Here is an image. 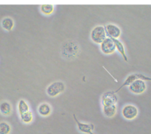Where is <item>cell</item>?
<instances>
[{
  "instance_id": "cell-1",
  "label": "cell",
  "mask_w": 151,
  "mask_h": 134,
  "mask_svg": "<svg viewBox=\"0 0 151 134\" xmlns=\"http://www.w3.org/2000/svg\"><path fill=\"white\" fill-rule=\"evenodd\" d=\"M80 48L76 41L68 40L64 42L61 47V55L67 60H73L77 58Z\"/></svg>"
},
{
  "instance_id": "cell-2",
  "label": "cell",
  "mask_w": 151,
  "mask_h": 134,
  "mask_svg": "<svg viewBox=\"0 0 151 134\" xmlns=\"http://www.w3.org/2000/svg\"><path fill=\"white\" fill-rule=\"evenodd\" d=\"M66 86L63 81H56L50 83L46 89V94L50 97H56L65 91Z\"/></svg>"
},
{
  "instance_id": "cell-3",
  "label": "cell",
  "mask_w": 151,
  "mask_h": 134,
  "mask_svg": "<svg viewBox=\"0 0 151 134\" xmlns=\"http://www.w3.org/2000/svg\"><path fill=\"white\" fill-rule=\"evenodd\" d=\"M105 27L102 25H97L92 29L91 32V39L94 43L101 44V42L107 38Z\"/></svg>"
},
{
  "instance_id": "cell-4",
  "label": "cell",
  "mask_w": 151,
  "mask_h": 134,
  "mask_svg": "<svg viewBox=\"0 0 151 134\" xmlns=\"http://www.w3.org/2000/svg\"><path fill=\"white\" fill-rule=\"evenodd\" d=\"M101 102L102 107H114L116 106L118 102V97L113 91H108L104 93L101 97Z\"/></svg>"
},
{
  "instance_id": "cell-5",
  "label": "cell",
  "mask_w": 151,
  "mask_h": 134,
  "mask_svg": "<svg viewBox=\"0 0 151 134\" xmlns=\"http://www.w3.org/2000/svg\"><path fill=\"white\" fill-rule=\"evenodd\" d=\"M139 110L133 104H126L122 109V115L126 120H133L137 117Z\"/></svg>"
},
{
  "instance_id": "cell-6",
  "label": "cell",
  "mask_w": 151,
  "mask_h": 134,
  "mask_svg": "<svg viewBox=\"0 0 151 134\" xmlns=\"http://www.w3.org/2000/svg\"><path fill=\"white\" fill-rule=\"evenodd\" d=\"M129 91L133 94H136V95H140L143 93L145 92L147 90V84L146 81L143 79H136L128 86Z\"/></svg>"
},
{
  "instance_id": "cell-7",
  "label": "cell",
  "mask_w": 151,
  "mask_h": 134,
  "mask_svg": "<svg viewBox=\"0 0 151 134\" xmlns=\"http://www.w3.org/2000/svg\"><path fill=\"white\" fill-rule=\"evenodd\" d=\"M100 50L105 55H110L115 53L116 48L113 39L108 37L106 38L101 44H100Z\"/></svg>"
},
{
  "instance_id": "cell-8",
  "label": "cell",
  "mask_w": 151,
  "mask_h": 134,
  "mask_svg": "<svg viewBox=\"0 0 151 134\" xmlns=\"http://www.w3.org/2000/svg\"><path fill=\"white\" fill-rule=\"evenodd\" d=\"M107 36L112 39H119L122 34V30L118 25L115 24H107L104 26Z\"/></svg>"
},
{
  "instance_id": "cell-9",
  "label": "cell",
  "mask_w": 151,
  "mask_h": 134,
  "mask_svg": "<svg viewBox=\"0 0 151 134\" xmlns=\"http://www.w3.org/2000/svg\"><path fill=\"white\" fill-rule=\"evenodd\" d=\"M139 79H143V80H151V78H150V77L145 76L142 75V74L132 73V74H130V75H129L127 77V79H126L125 81H124V83L122 84V85L121 87H120L118 89V90H116V91H114V92L116 94V93L118 92V91H119L122 88V87H125V86H130V84H131L132 83H133V81H135V80Z\"/></svg>"
},
{
  "instance_id": "cell-10",
  "label": "cell",
  "mask_w": 151,
  "mask_h": 134,
  "mask_svg": "<svg viewBox=\"0 0 151 134\" xmlns=\"http://www.w3.org/2000/svg\"><path fill=\"white\" fill-rule=\"evenodd\" d=\"M73 116L74 119H75L76 122V125H77L78 129H79V130L80 132L86 134H95L93 133V131L94 130V125L93 124H87L81 122L76 119L75 114L73 115Z\"/></svg>"
},
{
  "instance_id": "cell-11",
  "label": "cell",
  "mask_w": 151,
  "mask_h": 134,
  "mask_svg": "<svg viewBox=\"0 0 151 134\" xmlns=\"http://www.w3.org/2000/svg\"><path fill=\"white\" fill-rule=\"evenodd\" d=\"M12 105L8 101L4 100L0 102V113L4 116H8L12 113Z\"/></svg>"
},
{
  "instance_id": "cell-12",
  "label": "cell",
  "mask_w": 151,
  "mask_h": 134,
  "mask_svg": "<svg viewBox=\"0 0 151 134\" xmlns=\"http://www.w3.org/2000/svg\"><path fill=\"white\" fill-rule=\"evenodd\" d=\"M38 113L41 116L47 117V116H50L52 113L51 106L47 102L42 103L38 107Z\"/></svg>"
},
{
  "instance_id": "cell-13",
  "label": "cell",
  "mask_w": 151,
  "mask_h": 134,
  "mask_svg": "<svg viewBox=\"0 0 151 134\" xmlns=\"http://www.w3.org/2000/svg\"><path fill=\"white\" fill-rule=\"evenodd\" d=\"M14 24L15 23L11 17H5L1 22V26L6 31H11L14 29Z\"/></svg>"
},
{
  "instance_id": "cell-14",
  "label": "cell",
  "mask_w": 151,
  "mask_h": 134,
  "mask_svg": "<svg viewBox=\"0 0 151 134\" xmlns=\"http://www.w3.org/2000/svg\"><path fill=\"white\" fill-rule=\"evenodd\" d=\"M114 43H115L116 48L118 50L119 53L122 55V56L123 57L124 60L125 62H128V58H127V54H126L125 52V48H124V45L122 44V42L119 40V39H113Z\"/></svg>"
},
{
  "instance_id": "cell-15",
  "label": "cell",
  "mask_w": 151,
  "mask_h": 134,
  "mask_svg": "<svg viewBox=\"0 0 151 134\" xmlns=\"http://www.w3.org/2000/svg\"><path fill=\"white\" fill-rule=\"evenodd\" d=\"M17 107H18V111L19 113V116L27 113V112L30 111L29 104H27V102L24 99H20L19 101Z\"/></svg>"
},
{
  "instance_id": "cell-16",
  "label": "cell",
  "mask_w": 151,
  "mask_h": 134,
  "mask_svg": "<svg viewBox=\"0 0 151 134\" xmlns=\"http://www.w3.org/2000/svg\"><path fill=\"white\" fill-rule=\"evenodd\" d=\"M40 11H41L42 14H44V15H51L53 11H54V5H50V4L42 5L41 7H40Z\"/></svg>"
},
{
  "instance_id": "cell-17",
  "label": "cell",
  "mask_w": 151,
  "mask_h": 134,
  "mask_svg": "<svg viewBox=\"0 0 151 134\" xmlns=\"http://www.w3.org/2000/svg\"><path fill=\"white\" fill-rule=\"evenodd\" d=\"M20 119H21V121L24 124H26V125L30 124L33 120V113L30 110V111L21 115V116H20Z\"/></svg>"
},
{
  "instance_id": "cell-18",
  "label": "cell",
  "mask_w": 151,
  "mask_h": 134,
  "mask_svg": "<svg viewBox=\"0 0 151 134\" xmlns=\"http://www.w3.org/2000/svg\"><path fill=\"white\" fill-rule=\"evenodd\" d=\"M11 132V126L8 122H0V134H10Z\"/></svg>"
}]
</instances>
